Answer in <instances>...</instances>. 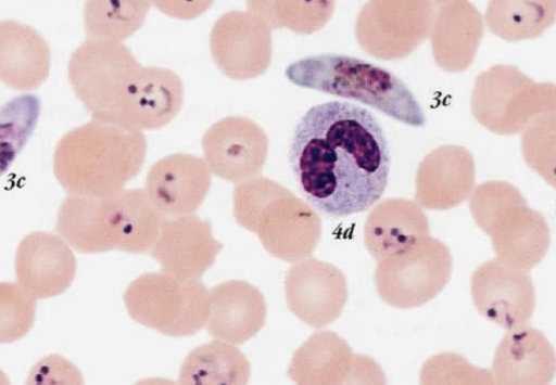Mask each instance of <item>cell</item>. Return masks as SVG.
<instances>
[{"mask_svg": "<svg viewBox=\"0 0 556 385\" xmlns=\"http://www.w3.org/2000/svg\"><path fill=\"white\" fill-rule=\"evenodd\" d=\"M289 163L298 188L318 211L343 218L372 207L390 172L382 127L365 107L330 101L312 106L296 124Z\"/></svg>", "mask_w": 556, "mask_h": 385, "instance_id": "1", "label": "cell"}, {"mask_svg": "<svg viewBox=\"0 0 556 385\" xmlns=\"http://www.w3.org/2000/svg\"><path fill=\"white\" fill-rule=\"evenodd\" d=\"M164 219L144 190L121 189L104 196L68 194L58 210L55 229L80 253L144 254Z\"/></svg>", "mask_w": 556, "mask_h": 385, "instance_id": "2", "label": "cell"}, {"mask_svg": "<svg viewBox=\"0 0 556 385\" xmlns=\"http://www.w3.org/2000/svg\"><path fill=\"white\" fill-rule=\"evenodd\" d=\"M144 154V140L137 133L92 119L58 141L53 174L68 194L104 196L138 174Z\"/></svg>", "mask_w": 556, "mask_h": 385, "instance_id": "3", "label": "cell"}, {"mask_svg": "<svg viewBox=\"0 0 556 385\" xmlns=\"http://www.w3.org/2000/svg\"><path fill=\"white\" fill-rule=\"evenodd\" d=\"M295 86L352 99L409 126L426 117L409 88L393 73L357 57L318 54L302 57L285 70Z\"/></svg>", "mask_w": 556, "mask_h": 385, "instance_id": "4", "label": "cell"}, {"mask_svg": "<svg viewBox=\"0 0 556 385\" xmlns=\"http://www.w3.org/2000/svg\"><path fill=\"white\" fill-rule=\"evenodd\" d=\"M233 216L270 255L287 262L308 257L321 235L320 219L307 204L262 177L236 187Z\"/></svg>", "mask_w": 556, "mask_h": 385, "instance_id": "5", "label": "cell"}, {"mask_svg": "<svg viewBox=\"0 0 556 385\" xmlns=\"http://www.w3.org/2000/svg\"><path fill=\"white\" fill-rule=\"evenodd\" d=\"M67 74L92 119L130 129L131 63L119 41L88 38L71 54Z\"/></svg>", "mask_w": 556, "mask_h": 385, "instance_id": "6", "label": "cell"}, {"mask_svg": "<svg viewBox=\"0 0 556 385\" xmlns=\"http://www.w3.org/2000/svg\"><path fill=\"white\" fill-rule=\"evenodd\" d=\"M124 303L135 321L173 337L201 331L210 311L208 290L201 280L180 281L163 271L134 280Z\"/></svg>", "mask_w": 556, "mask_h": 385, "instance_id": "7", "label": "cell"}, {"mask_svg": "<svg viewBox=\"0 0 556 385\" xmlns=\"http://www.w3.org/2000/svg\"><path fill=\"white\" fill-rule=\"evenodd\" d=\"M377 262V293L386 304L400 309L419 307L434 298L448 282L453 267L447 246L431 236Z\"/></svg>", "mask_w": 556, "mask_h": 385, "instance_id": "8", "label": "cell"}, {"mask_svg": "<svg viewBox=\"0 0 556 385\" xmlns=\"http://www.w3.org/2000/svg\"><path fill=\"white\" fill-rule=\"evenodd\" d=\"M290 311L305 324L319 329L340 317L348 299V285L334 265L306 257L291 266L285 279Z\"/></svg>", "mask_w": 556, "mask_h": 385, "instance_id": "9", "label": "cell"}, {"mask_svg": "<svg viewBox=\"0 0 556 385\" xmlns=\"http://www.w3.org/2000/svg\"><path fill=\"white\" fill-rule=\"evenodd\" d=\"M471 295L480 315L507 331L525 325L535 305L528 272L500 259L489 260L475 270Z\"/></svg>", "mask_w": 556, "mask_h": 385, "instance_id": "10", "label": "cell"}, {"mask_svg": "<svg viewBox=\"0 0 556 385\" xmlns=\"http://www.w3.org/2000/svg\"><path fill=\"white\" fill-rule=\"evenodd\" d=\"M223 244L208 220L187 215L164 219L150 255L162 271L180 281L200 280L214 265Z\"/></svg>", "mask_w": 556, "mask_h": 385, "instance_id": "11", "label": "cell"}, {"mask_svg": "<svg viewBox=\"0 0 556 385\" xmlns=\"http://www.w3.org/2000/svg\"><path fill=\"white\" fill-rule=\"evenodd\" d=\"M76 273V259L67 242L36 231L26 235L15 255L17 284L35 299L64 293Z\"/></svg>", "mask_w": 556, "mask_h": 385, "instance_id": "12", "label": "cell"}, {"mask_svg": "<svg viewBox=\"0 0 556 385\" xmlns=\"http://www.w3.org/2000/svg\"><path fill=\"white\" fill-rule=\"evenodd\" d=\"M211 184L206 164L192 155L173 154L153 164L146 193L164 216L192 215L204 201Z\"/></svg>", "mask_w": 556, "mask_h": 385, "instance_id": "13", "label": "cell"}, {"mask_svg": "<svg viewBox=\"0 0 556 385\" xmlns=\"http://www.w3.org/2000/svg\"><path fill=\"white\" fill-rule=\"evenodd\" d=\"M267 138L250 123H219L203 138L206 166L216 176L238 182L257 175L266 161Z\"/></svg>", "mask_w": 556, "mask_h": 385, "instance_id": "14", "label": "cell"}, {"mask_svg": "<svg viewBox=\"0 0 556 385\" xmlns=\"http://www.w3.org/2000/svg\"><path fill=\"white\" fill-rule=\"evenodd\" d=\"M210 311L206 330L215 339L243 344L265 324L266 303L263 294L242 280L219 283L208 291Z\"/></svg>", "mask_w": 556, "mask_h": 385, "instance_id": "15", "label": "cell"}, {"mask_svg": "<svg viewBox=\"0 0 556 385\" xmlns=\"http://www.w3.org/2000/svg\"><path fill=\"white\" fill-rule=\"evenodd\" d=\"M51 52L43 36L26 24L0 21V81L10 89H38L49 77Z\"/></svg>", "mask_w": 556, "mask_h": 385, "instance_id": "16", "label": "cell"}, {"mask_svg": "<svg viewBox=\"0 0 556 385\" xmlns=\"http://www.w3.org/2000/svg\"><path fill=\"white\" fill-rule=\"evenodd\" d=\"M429 236L427 216L414 202L388 198L369 213L364 243L375 260L402 254Z\"/></svg>", "mask_w": 556, "mask_h": 385, "instance_id": "17", "label": "cell"}, {"mask_svg": "<svg viewBox=\"0 0 556 385\" xmlns=\"http://www.w3.org/2000/svg\"><path fill=\"white\" fill-rule=\"evenodd\" d=\"M501 342L493 362L498 384H546L555 370L554 351L538 330L521 325Z\"/></svg>", "mask_w": 556, "mask_h": 385, "instance_id": "18", "label": "cell"}, {"mask_svg": "<svg viewBox=\"0 0 556 385\" xmlns=\"http://www.w3.org/2000/svg\"><path fill=\"white\" fill-rule=\"evenodd\" d=\"M489 234L498 259L526 271L540 262L549 242L543 217L529 209L521 214L505 213Z\"/></svg>", "mask_w": 556, "mask_h": 385, "instance_id": "19", "label": "cell"}, {"mask_svg": "<svg viewBox=\"0 0 556 385\" xmlns=\"http://www.w3.org/2000/svg\"><path fill=\"white\" fill-rule=\"evenodd\" d=\"M431 0H370L362 10L357 31L366 38L414 39L428 29Z\"/></svg>", "mask_w": 556, "mask_h": 385, "instance_id": "20", "label": "cell"}, {"mask_svg": "<svg viewBox=\"0 0 556 385\" xmlns=\"http://www.w3.org/2000/svg\"><path fill=\"white\" fill-rule=\"evenodd\" d=\"M351 357L342 338L317 332L294 352L288 374L296 384H342Z\"/></svg>", "mask_w": 556, "mask_h": 385, "instance_id": "21", "label": "cell"}, {"mask_svg": "<svg viewBox=\"0 0 556 385\" xmlns=\"http://www.w3.org/2000/svg\"><path fill=\"white\" fill-rule=\"evenodd\" d=\"M250 374L247 357L232 344L215 339L189 352L180 367L179 383L242 385Z\"/></svg>", "mask_w": 556, "mask_h": 385, "instance_id": "22", "label": "cell"}, {"mask_svg": "<svg viewBox=\"0 0 556 385\" xmlns=\"http://www.w3.org/2000/svg\"><path fill=\"white\" fill-rule=\"evenodd\" d=\"M555 0H490L486 22L508 39L533 37L546 29L555 17Z\"/></svg>", "mask_w": 556, "mask_h": 385, "instance_id": "23", "label": "cell"}, {"mask_svg": "<svg viewBox=\"0 0 556 385\" xmlns=\"http://www.w3.org/2000/svg\"><path fill=\"white\" fill-rule=\"evenodd\" d=\"M149 0H86L84 26L88 38L119 41L144 22Z\"/></svg>", "mask_w": 556, "mask_h": 385, "instance_id": "24", "label": "cell"}, {"mask_svg": "<svg viewBox=\"0 0 556 385\" xmlns=\"http://www.w3.org/2000/svg\"><path fill=\"white\" fill-rule=\"evenodd\" d=\"M247 4L268 27L308 34L329 20L334 0H247Z\"/></svg>", "mask_w": 556, "mask_h": 385, "instance_id": "25", "label": "cell"}, {"mask_svg": "<svg viewBox=\"0 0 556 385\" xmlns=\"http://www.w3.org/2000/svg\"><path fill=\"white\" fill-rule=\"evenodd\" d=\"M39 115L40 100L30 93L15 97L0 107V177L28 142Z\"/></svg>", "mask_w": 556, "mask_h": 385, "instance_id": "26", "label": "cell"}, {"mask_svg": "<svg viewBox=\"0 0 556 385\" xmlns=\"http://www.w3.org/2000/svg\"><path fill=\"white\" fill-rule=\"evenodd\" d=\"M36 299L18 284L0 283V344L24 337L33 328Z\"/></svg>", "mask_w": 556, "mask_h": 385, "instance_id": "27", "label": "cell"}, {"mask_svg": "<svg viewBox=\"0 0 556 385\" xmlns=\"http://www.w3.org/2000/svg\"><path fill=\"white\" fill-rule=\"evenodd\" d=\"M160 11L180 20H191L205 12L214 0H150Z\"/></svg>", "mask_w": 556, "mask_h": 385, "instance_id": "28", "label": "cell"}, {"mask_svg": "<svg viewBox=\"0 0 556 385\" xmlns=\"http://www.w3.org/2000/svg\"><path fill=\"white\" fill-rule=\"evenodd\" d=\"M8 378L3 375V373L0 371V384H7Z\"/></svg>", "mask_w": 556, "mask_h": 385, "instance_id": "29", "label": "cell"}, {"mask_svg": "<svg viewBox=\"0 0 556 385\" xmlns=\"http://www.w3.org/2000/svg\"><path fill=\"white\" fill-rule=\"evenodd\" d=\"M438 3H447V2H451V1H454V0H433Z\"/></svg>", "mask_w": 556, "mask_h": 385, "instance_id": "30", "label": "cell"}]
</instances>
